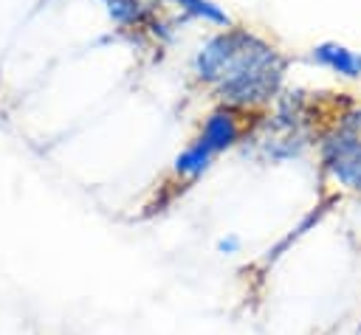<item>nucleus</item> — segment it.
Instances as JSON below:
<instances>
[{"label": "nucleus", "instance_id": "obj_1", "mask_svg": "<svg viewBox=\"0 0 361 335\" xmlns=\"http://www.w3.org/2000/svg\"><path fill=\"white\" fill-rule=\"evenodd\" d=\"M279 53L276 45H271L268 39H262L259 34L248 31V28H240V25H231V28H223L220 34L209 37L195 59H192V73L200 84H209L212 90L223 82H231L254 68H262L268 62H274Z\"/></svg>", "mask_w": 361, "mask_h": 335}, {"label": "nucleus", "instance_id": "obj_6", "mask_svg": "<svg viewBox=\"0 0 361 335\" xmlns=\"http://www.w3.org/2000/svg\"><path fill=\"white\" fill-rule=\"evenodd\" d=\"M169 3L178 6L183 14L197 17V20H203V23H212V25H220V28H231V25H234L231 17H228L217 3H212V0H169Z\"/></svg>", "mask_w": 361, "mask_h": 335}, {"label": "nucleus", "instance_id": "obj_7", "mask_svg": "<svg viewBox=\"0 0 361 335\" xmlns=\"http://www.w3.org/2000/svg\"><path fill=\"white\" fill-rule=\"evenodd\" d=\"M336 129H338L344 138H350V141L361 144V107H358V110H353V113H344V115H341V121L336 124Z\"/></svg>", "mask_w": 361, "mask_h": 335}, {"label": "nucleus", "instance_id": "obj_8", "mask_svg": "<svg viewBox=\"0 0 361 335\" xmlns=\"http://www.w3.org/2000/svg\"><path fill=\"white\" fill-rule=\"evenodd\" d=\"M240 236L237 234H228V236H220L217 239V253H226V256H231V253H237L240 251Z\"/></svg>", "mask_w": 361, "mask_h": 335}, {"label": "nucleus", "instance_id": "obj_3", "mask_svg": "<svg viewBox=\"0 0 361 335\" xmlns=\"http://www.w3.org/2000/svg\"><path fill=\"white\" fill-rule=\"evenodd\" d=\"M110 20L118 28H135V31H149L158 34L161 20L155 14V8L147 0H104Z\"/></svg>", "mask_w": 361, "mask_h": 335}, {"label": "nucleus", "instance_id": "obj_2", "mask_svg": "<svg viewBox=\"0 0 361 335\" xmlns=\"http://www.w3.org/2000/svg\"><path fill=\"white\" fill-rule=\"evenodd\" d=\"M240 113H243V110H234V107H226V104L214 107V110L203 118L197 141H200L212 155H220V152L237 146L240 138H243V132H245V124H243V115H240Z\"/></svg>", "mask_w": 361, "mask_h": 335}, {"label": "nucleus", "instance_id": "obj_5", "mask_svg": "<svg viewBox=\"0 0 361 335\" xmlns=\"http://www.w3.org/2000/svg\"><path fill=\"white\" fill-rule=\"evenodd\" d=\"M212 160H214V155H212L200 141H195V144H189V146L175 158L172 172H175L183 183H192V180H197V177L212 166Z\"/></svg>", "mask_w": 361, "mask_h": 335}, {"label": "nucleus", "instance_id": "obj_4", "mask_svg": "<svg viewBox=\"0 0 361 335\" xmlns=\"http://www.w3.org/2000/svg\"><path fill=\"white\" fill-rule=\"evenodd\" d=\"M310 56H313L319 65H324V68H330V70H336V73H341V76H347V79H358V76H361V53L350 51L347 45H338V42H319V45L310 51Z\"/></svg>", "mask_w": 361, "mask_h": 335}]
</instances>
